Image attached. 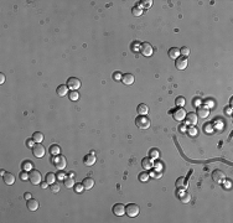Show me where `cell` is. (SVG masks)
Masks as SVG:
<instances>
[{"label": "cell", "mask_w": 233, "mask_h": 223, "mask_svg": "<svg viewBox=\"0 0 233 223\" xmlns=\"http://www.w3.org/2000/svg\"><path fill=\"white\" fill-rule=\"evenodd\" d=\"M140 52L143 53V56H146V57H149V56L153 55L154 48H153V46H151V45H150L149 42H144V43L140 45Z\"/></svg>", "instance_id": "52a82bcc"}, {"label": "cell", "mask_w": 233, "mask_h": 223, "mask_svg": "<svg viewBox=\"0 0 233 223\" xmlns=\"http://www.w3.org/2000/svg\"><path fill=\"white\" fill-rule=\"evenodd\" d=\"M201 104V99L200 98H195L193 99V107H200Z\"/></svg>", "instance_id": "f6af8a7d"}, {"label": "cell", "mask_w": 233, "mask_h": 223, "mask_svg": "<svg viewBox=\"0 0 233 223\" xmlns=\"http://www.w3.org/2000/svg\"><path fill=\"white\" fill-rule=\"evenodd\" d=\"M175 103H176V105H179L180 108H182L186 104V99L183 98V97H177L176 100H175Z\"/></svg>", "instance_id": "d6a6232c"}, {"label": "cell", "mask_w": 233, "mask_h": 223, "mask_svg": "<svg viewBox=\"0 0 233 223\" xmlns=\"http://www.w3.org/2000/svg\"><path fill=\"white\" fill-rule=\"evenodd\" d=\"M19 177H20L21 181H27V178L30 177V174H27L26 171H22V172H20V175H19Z\"/></svg>", "instance_id": "74e56055"}, {"label": "cell", "mask_w": 233, "mask_h": 223, "mask_svg": "<svg viewBox=\"0 0 233 223\" xmlns=\"http://www.w3.org/2000/svg\"><path fill=\"white\" fill-rule=\"evenodd\" d=\"M176 187H177L179 190H180V188H186V187H187L186 178H185V177H179L177 181H176Z\"/></svg>", "instance_id": "d4e9b609"}, {"label": "cell", "mask_w": 233, "mask_h": 223, "mask_svg": "<svg viewBox=\"0 0 233 223\" xmlns=\"http://www.w3.org/2000/svg\"><path fill=\"white\" fill-rule=\"evenodd\" d=\"M224 187H231V182H230V180H227V182H224Z\"/></svg>", "instance_id": "816d5d0a"}, {"label": "cell", "mask_w": 233, "mask_h": 223, "mask_svg": "<svg viewBox=\"0 0 233 223\" xmlns=\"http://www.w3.org/2000/svg\"><path fill=\"white\" fill-rule=\"evenodd\" d=\"M167 53H169V57L172 58V59H177L180 56H181V53H180V48H177V47H171Z\"/></svg>", "instance_id": "ac0fdd59"}, {"label": "cell", "mask_w": 233, "mask_h": 223, "mask_svg": "<svg viewBox=\"0 0 233 223\" xmlns=\"http://www.w3.org/2000/svg\"><path fill=\"white\" fill-rule=\"evenodd\" d=\"M197 134H198L197 128H196L195 125H192V126H191V128L189 129V135L192 136V138H195V136H197Z\"/></svg>", "instance_id": "d590c367"}, {"label": "cell", "mask_w": 233, "mask_h": 223, "mask_svg": "<svg viewBox=\"0 0 233 223\" xmlns=\"http://www.w3.org/2000/svg\"><path fill=\"white\" fill-rule=\"evenodd\" d=\"M185 119H186V124H189V125L192 126V125H196V124H197L198 117L196 115V113H189V114H186Z\"/></svg>", "instance_id": "7c38bea8"}, {"label": "cell", "mask_w": 233, "mask_h": 223, "mask_svg": "<svg viewBox=\"0 0 233 223\" xmlns=\"http://www.w3.org/2000/svg\"><path fill=\"white\" fill-rule=\"evenodd\" d=\"M36 143H35V141H33V139H27V140H26V146H29V148H33V145H35Z\"/></svg>", "instance_id": "7bdbcfd3"}, {"label": "cell", "mask_w": 233, "mask_h": 223, "mask_svg": "<svg viewBox=\"0 0 233 223\" xmlns=\"http://www.w3.org/2000/svg\"><path fill=\"white\" fill-rule=\"evenodd\" d=\"M22 170L24 171H31L32 170V164L30 162V160H26V161L22 162Z\"/></svg>", "instance_id": "4dcf8cb0"}, {"label": "cell", "mask_w": 233, "mask_h": 223, "mask_svg": "<svg viewBox=\"0 0 233 223\" xmlns=\"http://www.w3.org/2000/svg\"><path fill=\"white\" fill-rule=\"evenodd\" d=\"M24 197H25L26 200H30V198H31V193H30V192H26L25 195H24Z\"/></svg>", "instance_id": "681fc988"}, {"label": "cell", "mask_w": 233, "mask_h": 223, "mask_svg": "<svg viewBox=\"0 0 233 223\" xmlns=\"http://www.w3.org/2000/svg\"><path fill=\"white\" fill-rule=\"evenodd\" d=\"M51 161H52V164H54V166H55L57 170H60V171L65 170L66 166H67V160H66L65 156L61 155V154L54 156Z\"/></svg>", "instance_id": "6da1fadb"}, {"label": "cell", "mask_w": 233, "mask_h": 223, "mask_svg": "<svg viewBox=\"0 0 233 223\" xmlns=\"http://www.w3.org/2000/svg\"><path fill=\"white\" fill-rule=\"evenodd\" d=\"M149 177H150V175L146 172V171H143V172L139 175V180H140L141 182H146L149 180Z\"/></svg>", "instance_id": "836d02e7"}, {"label": "cell", "mask_w": 233, "mask_h": 223, "mask_svg": "<svg viewBox=\"0 0 233 223\" xmlns=\"http://www.w3.org/2000/svg\"><path fill=\"white\" fill-rule=\"evenodd\" d=\"M180 53H181L182 56H183V57H187V56H189L190 55V48L189 47H182L181 48V50H180Z\"/></svg>", "instance_id": "f35d334b"}, {"label": "cell", "mask_w": 233, "mask_h": 223, "mask_svg": "<svg viewBox=\"0 0 233 223\" xmlns=\"http://www.w3.org/2000/svg\"><path fill=\"white\" fill-rule=\"evenodd\" d=\"M41 172L40 171H37V170H31V172H30V177H29V180L30 182H31L32 185H40L41 184Z\"/></svg>", "instance_id": "5b68a950"}, {"label": "cell", "mask_w": 233, "mask_h": 223, "mask_svg": "<svg viewBox=\"0 0 233 223\" xmlns=\"http://www.w3.org/2000/svg\"><path fill=\"white\" fill-rule=\"evenodd\" d=\"M4 82H5V76H4V73H0V84H3Z\"/></svg>", "instance_id": "bcb514c9"}, {"label": "cell", "mask_w": 233, "mask_h": 223, "mask_svg": "<svg viewBox=\"0 0 233 223\" xmlns=\"http://www.w3.org/2000/svg\"><path fill=\"white\" fill-rule=\"evenodd\" d=\"M3 180L6 185H13L15 182V176L11 172H5L3 175Z\"/></svg>", "instance_id": "ffe728a7"}, {"label": "cell", "mask_w": 233, "mask_h": 223, "mask_svg": "<svg viewBox=\"0 0 233 223\" xmlns=\"http://www.w3.org/2000/svg\"><path fill=\"white\" fill-rule=\"evenodd\" d=\"M172 117H174V119H175L176 122H182V120H185L186 110L183 109V108H179V109H176L174 113H172Z\"/></svg>", "instance_id": "30bf717a"}, {"label": "cell", "mask_w": 233, "mask_h": 223, "mask_svg": "<svg viewBox=\"0 0 233 223\" xmlns=\"http://www.w3.org/2000/svg\"><path fill=\"white\" fill-rule=\"evenodd\" d=\"M135 124H137V126L139 129H149L151 122H150V119L146 117V115H139V117L135 119Z\"/></svg>", "instance_id": "7a4b0ae2"}, {"label": "cell", "mask_w": 233, "mask_h": 223, "mask_svg": "<svg viewBox=\"0 0 233 223\" xmlns=\"http://www.w3.org/2000/svg\"><path fill=\"white\" fill-rule=\"evenodd\" d=\"M68 87H67V84H61V85H58L57 87V94L60 95V97H65V95H67V92H68Z\"/></svg>", "instance_id": "7402d4cb"}, {"label": "cell", "mask_w": 233, "mask_h": 223, "mask_svg": "<svg viewBox=\"0 0 233 223\" xmlns=\"http://www.w3.org/2000/svg\"><path fill=\"white\" fill-rule=\"evenodd\" d=\"M83 190H84V187H83V185H82V184H77V185H74V191H76L77 193L83 192Z\"/></svg>", "instance_id": "ab89813d"}, {"label": "cell", "mask_w": 233, "mask_h": 223, "mask_svg": "<svg viewBox=\"0 0 233 223\" xmlns=\"http://www.w3.org/2000/svg\"><path fill=\"white\" fill-rule=\"evenodd\" d=\"M180 200H181L182 203H189L190 201H191V195H190L189 192H183V195L180 197Z\"/></svg>", "instance_id": "1f68e13d"}, {"label": "cell", "mask_w": 233, "mask_h": 223, "mask_svg": "<svg viewBox=\"0 0 233 223\" xmlns=\"http://www.w3.org/2000/svg\"><path fill=\"white\" fill-rule=\"evenodd\" d=\"M131 13H133L134 16H140V15L143 14V9L141 7H139V6H134L133 10H131Z\"/></svg>", "instance_id": "8d00e7d4"}, {"label": "cell", "mask_w": 233, "mask_h": 223, "mask_svg": "<svg viewBox=\"0 0 233 223\" xmlns=\"http://www.w3.org/2000/svg\"><path fill=\"white\" fill-rule=\"evenodd\" d=\"M151 176H154V177H157V178H160L161 176H163V174H161V172H157V174H151Z\"/></svg>", "instance_id": "7dc6e473"}, {"label": "cell", "mask_w": 233, "mask_h": 223, "mask_svg": "<svg viewBox=\"0 0 233 223\" xmlns=\"http://www.w3.org/2000/svg\"><path fill=\"white\" fill-rule=\"evenodd\" d=\"M122 76H123V74H120V72H114L113 79L114 81H122Z\"/></svg>", "instance_id": "b9f144b4"}, {"label": "cell", "mask_w": 233, "mask_h": 223, "mask_svg": "<svg viewBox=\"0 0 233 223\" xmlns=\"http://www.w3.org/2000/svg\"><path fill=\"white\" fill-rule=\"evenodd\" d=\"M204 130H205V133H207V134H212L215 132V126H213L212 123H206L204 125Z\"/></svg>", "instance_id": "f1b7e54d"}, {"label": "cell", "mask_w": 233, "mask_h": 223, "mask_svg": "<svg viewBox=\"0 0 233 223\" xmlns=\"http://www.w3.org/2000/svg\"><path fill=\"white\" fill-rule=\"evenodd\" d=\"M227 113H228V114H230V115L232 114V109H231V108H228V109H227Z\"/></svg>", "instance_id": "f5cc1de1"}, {"label": "cell", "mask_w": 233, "mask_h": 223, "mask_svg": "<svg viewBox=\"0 0 233 223\" xmlns=\"http://www.w3.org/2000/svg\"><path fill=\"white\" fill-rule=\"evenodd\" d=\"M48 151H50L54 156H56V155H60V154H61V148H60L57 144H54V145H51V146H50Z\"/></svg>", "instance_id": "cb8c5ba5"}, {"label": "cell", "mask_w": 233, "mask_h": 223, "mask_svg": "<svg viewBox=\"0 0 233 223\" xmlns=\"http://www.w3.org/2000/svg\"><path fill=\"white\" fill-rule=\"evenodd\" d=\"M131 50H133V51H135V50H139V51H140V45H139V42H138V41H134V43H133V46H131Z\"/></svg>", "instance_id": "ee69618b"}, {"label": "cell", "mask_w": 233, "mask_h": 223, "mask_svg": "<svg viewBox=\"0 0 233 223\" xmlns=\"http://www.w3.org/2000/svg\"><path fill=\"white\" fill-rule=\"evenodd\" d=\"M113 213L118 217H122V216L125 214V206L123 203H116L113 206Z\"/></svg>", "instance_id": "8fae6325"}, {"label": "cell", "mask_w": 233, "mask_h": 223, "mask_svg": "<svg viewBox=\"0 0 233 223\" xmlns=\"http://www.w3.org/2000/svg\"><path fill=\"white\" fill-rule=\"evenodd\" d=\"M51 191L54 192V193H57L60 191V185L57 184V182H55V184L51 185Z\"/></svg>", "instance_id": "60d3db41"}, {"label": "cell", "mask_w": 233, "mask_h": 223, "mask_svg": "<svg viewBox=\"0 0 233 223\" xmlns=\"http://www.w3.org/2000/svg\"><path fill=\"white\" fill-rule=\"evenodd\" d=\"M32 154H33L35 158L41 159V158H44L45 156V154H46V149L44 148V145L41 143H36L32 148Z\"/></svg>", "instance_id": "3957f363"}, {"label": "cell", "mask_w": 233, "mask_h": 223, "mask_svg": "<svg viewBox=\"0 0 233 223\" xmlns=\"http://www.w3.org/2000/svg\"><path fill=\"white\" fill-rule=\"evenodd\" d=\"M68 98L72 100V102H77V100L80 99V93H78L77 91H71L68 93Z\"/></svg>", "instance_id": "83f0119b"}, {"label": "cell", "mask_w": 233, "mask_h": 223, "mask_svg": "<svg viewBox=\"0 0 233 223\" xmlns=\"http://www.w3.org/2000/svg\"><path fill=\"white\" fill-rule=\"evenodd\" d=\"M137 112H138L139 115H148V113H149V107L146 105V104H144V103H140V104H139V105L137 107Z\"/></svg>", "instance_id": "d6986e66"}, {"label": "cell", "mask_w": 233, "mask_h": 223, "mask_svg": "<svg viewBox=\"0 0 233 223\" xmlns=\"http://www.w3.org/2000/svg\"><path fill=\"white\" fill-rule=\"evenodd\" d=\"M139 212H140V208H139V206L138 204H135V203H129L125 207V213L131 218L137 217V216L139 214Z\"/></svg>", "instance_id": "277c9868"}, {"label": "cell", "mask_w": 233, "mask_h": 223, "mask_svg": "<svg viewBox=\"0 0 233 223\" xmlns=\"http://www.w3.org/2000/svg\"><path fill=\"white\" fill-rule=\"evenodd\" d=\"M26 206H27V210H29V211H37V208H39V201L31 197L30 200H27V202H26Z\"/></svg>", "instance_id": "5bb4252c"}, {"label": "cell", "mask_w": 233, "mask_h": 223, "mask_svg": "<svg viewBox=\"0 0 233 223\" xmlns=\"http://www.w3.org/2000/svg\"><path fill=\"white\" fill-rule=\"evenodd\" d=\"M45 181L47 182L48 185H52L56 182V175L54 172H48L46 174V176H45Z\"/></svg>", "instance_id": "603a6c76"}, {"label": "cell", "mask_w": 233, "mask_h": 223, "mask_svg": "<svg viewBox=\"0 0 233 223\" xmlns=\"http://www.w3.org/2000/svg\"><path fill=\"white\" fill-rule=\"evenodd\" d=\"M210 115V109H208V107H206V105H200L198 107V109H197V117H200V118H207Z\"/></svg>", "instance_id": "4fadbf2b"}, {"label": "cell", "mask_w": 233, "mask_h": 223, "mask_svg": "<svg viewBox=\"0 0 233 223\" xmlns=\"http://www.w3.org/2000/svg\"><path fill=\"white\" fill-rule=\"evenodd\" d=\"M212 178H213V181L217 182V184H222L224 181V178H226V174L221 170H215L212 172Z\"/></svg>", "instance_id": "ba28073f"}, {"label": "cell", "mask_w": 233, "mask_h": 223, "mask_svg": "<svg viewBox=\"0 0 233 223\" xmlns=\"http://www.w3.org/2000/svg\"><path fill=\"white\" fill-rule=\"evenodd\" d=\"M134 81H135V78H134V76L131 73H124L123 76H122V82H123L124 84H127V85L133 84Z\"/></svg>", "instance_id": "9a60e30c"}, {"label": "cell", "mask_w": 233, "mask_h": 223, "mask_svg": "<svg viewBox=\"0 0 233 223\" xmlns=\"http://www.w3.org/2000/svg\"><path fill=\"white\" fill-rule=\"evenodd\" d=\"M67 87H68L71 91H78L81 87V81L76 77H70L67 79Z\"/></svg>", "instance_id": "8992f818"}, {"label": "cell", "mask_w": 233, "mask_h": 223, "mask_svg": "<svg viewBox=\"0 0 233 223\" xmlns=\"http://www.w3.org/2000/svg\"><path fill=\"white\" fill-rule=\"evenodd\" d=\"M153 5V0H141L139 3V7H144V9H149Z\"/></svg>", "instance_id": "f546056e"}, {"label": "cell", "mask_w": 233, "mask_h": 223, "mask_svg": "<svg viewBox=\"0 0 233 223\" xmlns=\"http://www.w3.org/2000/svg\"><path fill=\"white\" fill-rule=\"evenodd\" d=\"M65 186L67 188H72V187H74V185H76V182H74V180H73V177H66L65 178Z\"/></svg>", "instance_id": "4316f807"}, {"label": "cell", "mask_w": 233, "mask_h": 223, "mask_svg": "<svg viewBox=\"0 0 233 223\" xmlns=\"http://www.w3.org/2000/svg\"><path fill=\"white\" fill-rule=\"evenodd\" d=\"M41 187H42V188H47V186H48V184H47V182L46 181H45V182H41Z\"/></svg>", "instance_id": "c3c4849f"}, {"label": "cell", "mask_w": 233, "mask_h": 223, "mask_svg": "<svg viewBox=\"0 0 233 223\" xmlns=\"http://www.w3.org/2000/svg\"><path fill=\"white\" fill-rule=\"evenodd\" d=\"M83 161H84V165H87V166H92V165H94V164H96L97 159H96L94 154H88V155H86V156H84Z\"/></svg>", "instance_id": "e0dca14e"}, {"label": "cell", "mask_w": 233, "mask_h": 223, "mask_svg": "<svg viewBox=\"0 0 233 223\" xmlns=\"http://www.w3.org/2000/svg\"><path fill=\"white\" fill-rule=\"evenodd\" d=\"M175 65H176V68L182 71V69H186L187 65H189V61H187V57H183V56H180L177 59H175Z\"/></svg>", "instance_id": "9c48e42d"}, {"label": "cell", "mask_w": 233, "mask_h": 223, "mask_svg": "<svg viewBox=\"0 0 233 223\" xmlns=\"http://www.w3.org/2000/svg\"><path fill=\"white\" fill-rule=\"evenodd\" d=\"M82 185H83L84 190H91L93 188V186H94V180H93L92 177H86L83 181H82Z\"/></svg>", "instance_id": "44dd1931"}, {"label": "cell", "mask_w": 233, "mask_h": 223, "mask_svg": "<svg viewBox=\"0 0 233 223\" xmlns=\"http://www.w3.org/2000/svg\"><path fill=\"white\" fill-rule=\"evenodd\" d=\"M154 166H155L156 169H161V167H163V165H161L160 162H154Z\"/></svg>", "instance_id": "f907efd6"}, {"label": "cell", "mask_w": 233, "mask_h": 223, "mask_svg": "<svg viewBox=\"0 0 233 223\" xmlns=\"http://www.w3.org/2000/svg\"><path fill=\"white\" fill-rule=\"evenodd\" d=\"M32 139H33V141H35V143H42V141H44V134L40 133V132L33 133Z\"/></svg>", "instance_id": "484cf974"}, {"label": "cell", "mask_w": 233, "mask_h": 223, "mask_svg": "<svg viewBox=\"0 0 233 223\" xmlns=\"http://www.w3.org/2000/svg\"><path fill=\"white\" fill-rule=\"evenodd\" d=\"M141 166L144 170H151L154 167V161L151 158H144L141 161Z\"/></svg>", "instance_id": "2e32d148"}, {"label": "cell", "mask_w": 233, "mask_h": 223, "mask_svg": "<svg viewBox=\"0 0 233 223\" xmlns=\"http://www.w3.org/2000/svg\"><path fill=\"white\" fill-rule=\"evenodd\" d=\"M159 156H160V152L157 149H151V150H150V158L151 159L156 160V159H159Z\"/></svg>", "instance_id": "e575fe53"}]
</instances>
